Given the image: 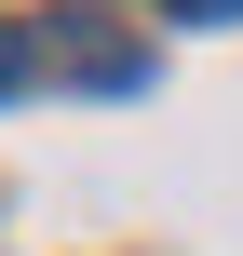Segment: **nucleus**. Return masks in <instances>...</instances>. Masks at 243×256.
I'll use <instances>...</instances> for the list:
<instances>
[{"instance_id": "obj_1", "label": "nucleus", "mask_w": 243, "mask_h": 256, "mask_svg": "<svg viewBox=\"0 0 243 256\" xmlns=\"http://www.w3.org/2000/svg\"><path fill=\"white\" fill-rule=\"evenodd\" d=\"M41 68L81 81V94H135V81H149V40L108 27V14H54V27H41Z\"/></svg>"}, {"instance_id": "obj_2", "label": "nucleus", "mask_w": 243, "mask_h": 256, "mask_svg": "<svg viewBox=\"0 0 243 256\" xmlns=\"http://www.w3.org/2000/svg\"><path fill=\"white\" fill-rule=\"evenodd\" d=\"M27 68H41V40H27V27H14V14H0V94H14V81H27Z\"/></svg>"}, {"instance_id": "obj_3", "label": "nucleus", "mask_w": 243, "mask_h": 256, "mask_svg": "<svg viewBox=\"0 0 243 256\" xmlns=\"http://www.w3.org/2000/svg\"><path fill=\"white\" fill-rule=\"evenodd\" d=\"M162 14H243V0H162Z\"/></svg>"}]
</instances>
